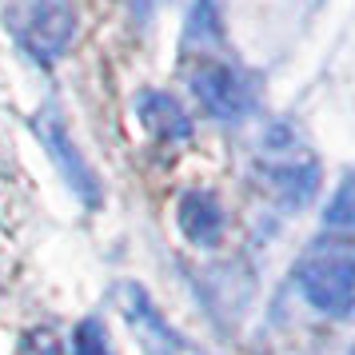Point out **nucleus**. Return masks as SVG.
<instances>
[{"instance_id": "obj_10", "label": "nucleus", "mask_w": 355, "mask_h": 355, "mask_svg": "<svg viewBox=\"0 0 355 355\" xmlns=\"http://www.w3.org/2000/svg\"><path fill=\"white\" fill-rule=\"evenodd\" d=\"M72 352L76 355H112L108 352V336H104V327L96 320H84L76 327V336H72Z\"/></svg>"}, {"instance_id": "obj_7", "label": "nucleus", "mask_w": 355, "mask_h": 355, "mask_svg": "<svg viewBox=\"0 0 355 355\" xmlns=\"http://www.w3.org/2000/svg\"><path fill=\"white\" fill-rule=\"evenodd\" d=\"M180 227H184V236L200 248H211V243L220 240V232H224V211L216 204V196L211 192H188L180 200Z\"/></svg>"}, {"instance_id": "obj_1", "label": "nucleus", "mask_w": 355, "mask_h": 355, "mask_svg": "<svg viewBox=\"0 0 355 355\" xmlns=\"http://www.w3.org/2000/svg\"><path fill=\"white\" fill-rule=\"evenodd\" d=\"M295 284H300L304 300L315 311L347 315L355 307V243H343V240L315 243L300 259Z\"/></svg>"}, {"instance_id": "obj_5", "label": "nucleus", "mask_w": 355, "mask_h": 355, "mask_svg": "<svg viewBox=\"0 0 355 355\" xmlns=\"http://www.w3.org/2000/svg\"><path fill=\"white\" fill-rule=\"evenodd\" d=\"M36 132L44 136V144H49V152L56 156V164H60V172H64V180L72 184V192L80 196L84 204H96L100 192H96V176L88 172V164L80 160V152H76V144L64 136V128H60V120L52 112L36 116Z\"/></svg>"}, {"instance_id": "obj_3", "label": "nucleus", "mask_w": 355, "mask_h": 355, "mask_svg": "<svg viewBox=\"0 0 355 355\" xmlns=\"http://www.w3.org/2000/svg\"><path fill=\"white\" fill-rule=\"evenodd\" d=\"M192 92L220 120H236L252 104V92H248L243 76L232 64H220V60H200L192 68Z\"/></svg>"}, {"instance_id": "obj_9", "label": "nucleus", "mask_w": 355, "mask_h": 355, "mask_svg": "<svg viewBox=\"0 0 355 355\" xmlns=\"http://www.w3.org/2000/svg\"><path fill=\"white\" fill-rule=\"evenodd\" d=\"M327 227H355V176H347L336 188L327 204Z\"/></svg>"}, {"instance_id": "obj_4", "label": "nucleus", "mask_w": 355, "mask_h": 355, "mask_svg": "<svg viewBox=\"0 0 355 355\" xmlns=\"http://www.w3.org/2000/svg\"><path fill=\"white\" fill-rule=\"evenodd\" d=\"M76 33V4L72 0H28L24 8V40L40 60H52L68 49Z\"/></svg>"}, {"instance_id": "obj_6", "label": "nucleus", "mask_w": 355, "mask_h": 355, "mask_svg": "<svg viewBox=\"0 0 355 355\" xmlns=\"http://www.w3.org/2000/svg\"><path fill=\"white\" fill-rule=\"evenodd\" d=\"M136 116H140V124H144L152 136H160V140H184V136L192 132L188 112H184L168 92H152V88L140 92V100H136Z\"/></svg>"}, {"instance_id": "obj_8", "label": "nucleus", "mask_w": 355, "mask_h": 355, "mask_svg": "<svg viewBox=\"0 0 355 355\" xmlns=\"http://www.w3.org/2000/svg\"><path fill=\"white\" fill-rule=\"evenodd\" d=\"M120 300H124V311H128L132 327H140V331L152 339V347H156L160 355L172 352V343H176V339H172V331H168V327H164V320L156 315V307L148 304L144 291L136 288V284H128V288L120 291Z\"/></svg>"}, {"instance_id": "obj_2", "label": "nucleus", "mask_w": 355, "mask_h": 355, "mask_svg": "<svg viewBox=\"0 0 355 355\" xmlns=\"http://www.w3.org/2000/svg\"><path fill=\"white\" fill-rule=\"evenodd\" d=\"M259 172L272 184V192L284 200V204H307L315 196V160L307 148L295 144V136L288 128H275L263 144V160H259Z\"/></svg>"}, {"instance_id": "obj_11", "label": "nucleus", "mask_w": 355, "mask_h": 355, "mask_svg": "<svg viewBox=\"0 0 355 355\" xmlns=\"http://www.w3.org/2000/svg\"><path fill=\"white\" fill-rule=\"evenodd\" d=\"M352 355H355V352H352Z\"/></svg>"}]
</instances>
